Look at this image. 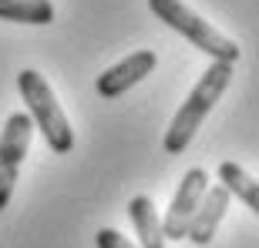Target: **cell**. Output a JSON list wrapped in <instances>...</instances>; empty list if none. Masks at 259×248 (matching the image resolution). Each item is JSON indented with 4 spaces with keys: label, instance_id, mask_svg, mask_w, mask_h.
<instances>
[{
    "label": "cell",
    "instance_id": "8992f818",
    "mask_svg": "<svg viewBox=\"0 0 259 248\" xmlns=\"http://www.w3.org/2000/svg\"><path fill=\"white\" fill-rule=\"evenodd\" d=\"M158 67V57H155V50H135L132 57L118 60L115 67H108L105 74L95 81L98 94L101 97H121L128 87H135L142 77H148Z\"/></svg>",
    "mask_w": 259,
    "mask_h": 248
},
{
    "label": "cell",
    "instance_id": "5b68a950",
    "mask_svg": "<svg viewBox=\"0 0 259 248\" xmlns=\"http://www.w3.org/2000/svg\"><path fill=\"white\" fill-rule=\"evenodd\" d=\"M205 191H209V171L205 168H189L182 184H179V191H175L172 205H168V211H165V218H162L165 241L168 238L185 241V228H189V221H192V215H195Z\"/></svg>",
    "mask_w": 259,
    "mask_h": 248
},
{
    "label": "cell",
    "instance_id": "52a82bcc",
    "mask_svg": "<svg viewBox=\"0 0 259 248\" xmlns=\"http://www.w3.org/2000/svg\"><path fill=\"white\" fill-rule=\"evenodd\" d=\"M229 201L232 195L222 184H212L205 195H202L199 208H195L192 221H189V228H185V238L192 241V245H209L212 238H215V231H219V221L222 215L229 211Z\"/></svg>",
    "mask_w": 259,
    "mask_h": 248
},
{
    "label": "cell",
    "instance_id": "8fae6325",
    "mask_svg": "<svg viewBox=\"0 0 259 248\" xmlns=\"http://www.w3.org/2000/svg\"><path fill=\"white\" fill-rule=\"evenodd\" d=\"M95 245H98V248H138V245H132L125 235H118L115 228H101V231L95 235Z\"/></svg>",
    "mask_w": 259,
    "mask_h": 248
},
{
    "label": "cell",
    "instance_id": "7a4b0ae2",
    "mask_svg": "<svg viewBox=\"0 0 259 248\" xmlns=\"http://www.w3.org/2000/svg\"><path fill=\"white\" fill-rule=\"evenodd\" d=\"M17 87H20V94H24V104H27L30 121L40 128L44 141L51 144V151L67 154L71 148H74V131H71V121L64 117V111H61L51 84L37 74V71L24 67V71L17 74Z\"/></svg>",
    "mask_w": 259,
    "mask_h": 248
},
{
    "label": "cell",
    "instance_id": "3957f363",
    "mask_svg": "<svg viewBox=\"0 0 259 248\" xmlns=\"http://www.w3.org/2000/svg\"><path fill=\"white\" fill-rule=\"evenodd\" d=\"M148 7H152V14L162 24H168L185 40H192L195 47L202 54H209L212 60H219V64H236L239 60V44L232 37H226V34H219L212 24H205L195 10L185 7L182 0H148Z\"/></svg>",
    "mask_w": 259,
    "mask_h": 248
},
{
    "label": "cell",
    "instance_id": "30bf717a",
    "mask_svg": "<svg viewBox=\"0 0 259 248\" xmlns=\"http://www.w3.org/2000/svg\"><path fill=\"white\" fill-rule=\"evenodd\" d=\"M0 20L14 24H51L54 4L51 0H0Z\"/></svg>",
    "mask_w": 259,
    "mask_h": 248
},
{
    "label": "cell",
    "instance_id": "9c48e42d",
    "mask_svg": "<svg viewBox=\"0 0 259 248\" xmlns=\"http://www.w3.org/2000/svg\"><path fill=\"white\" fill-rule=\"evenodd\" d=\"M215 174H219V184L226 191H229L232 198H239L242 205H249L252 211H256L259 218V181L252 178L249 171H242L236 161H222L219 168H215Z\"/></svg>",
    "mask_w": 259,
    "mask_h": 248
},
{
    "label": "cell",
    "instance_id": "6da1fadb",
    "mask_svg": "<svg viewBox=\"0 0 259 248\" xmlns=\"http://www.w3.org/2000/svg\"><path fill=\"white\" fill-rule=\"evenodd\" d=\"M232 71H236V64H219V60H212L205 67V74L199 77V84L192 87V94L185 97V104L179 107V114L172 117L168 131H165V154H182L192 144L195 131L202 128L212 107L219 104L222 91L229 87Z\"/></svg>",
    "mask_w": 259,
    "mask_h": 248
},
{
    "label": "cell",
    "instance_id": "277c9868",
    "mask_svg": "<svg viewBox=\"0 0 259 248\" xmlns=\"http://www.w3.org/2000/svg\"><path fill=\"white\" fill-rule=\"evenodd\" d=\"M30 134H34V121L24 111L10 114L4 131H0V211L7 208L10 195H14L17 171H20V164L27 158V148H30Z\"/></svg>",
    "mask_w": 259,
    "mask_h": 248
},
{
    "label": "cell",
    "instance_id": "ba28073f",
    "mask_svg": "<svg viewBox=\"0 0 259 248\" xmlns=\"http://www.w3.org/2000/svg\"><path fill=\"white\" fill-rule=\"evenodd\" d=\"M128 218L135 225V235L142 238V248H165L162 218H158V211H155L148 195H135L128 201Z\"/></svg>",
    "mask_w": 259,
    "mask_h": 248
}]
</instances>
